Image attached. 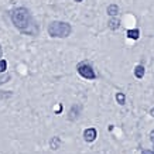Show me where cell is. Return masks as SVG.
<instances>
[{
  "instance_id": "1",
  "label": "cell",
  "mask_w": 154,
  "mask_h": 154,
  "mask_svg": "<svg viewBox=\"0 0 154 154\" xmlns=\"http://www.w3.org/2000/svg\"><path fill=\"white\" fill-rule=\"evenodd\" d=\"M11 21L16 26V28L20 30L24 34L35 35L38 31L33 16L30 14V11L26 7H17V9H14L11 11Z\"/></svg>"
},
{
  "instance_id": "2",
  "label": "cell",
  "mask_w": 154,
  "mask_h": 154,
  "mask_svg": "<svg viewBox=\"0 0 154 154\" xmlns=\"http://www.w3.org/2000/svg\"><path fill=\"white\" fill-rule=\"evenodd\" d=\"M72 31L68 23H62V21H52L48 27V33L51 37H68Z\"/></svg>"
},
{
  "instance_id": "3",
  "label": "cell",
  "mask_w": 154,
  "mask_h": 154,
  "mask_svg": "<svg viewBox=\"0 0 154 154\" xmlns=\"http://www.w3.org/2000/svg\"><path fill=\"white\" fill-rule=\"evenodd\" d=\"M78 72H79L81 76H84L85 79H95V78H96L95 71L92 69V66L88 65V64H81V65H78Z\"/></svg>"
},
{
  "instance_id": "4",
  "label": "cell",
  "mask_w": 154,
  "mask_h": 154,
  "mask_svg": "<svg viewBox=\"0 0 154 154\" xmlns=\"http://www.w3.org/2000/svg\"><path fill=\"white\" fill-rule=\"evenodd\" d=\"M96 136H98V133H96V129H94V127H89V129H86V130L84 131V139L86 141H94L95 139H96Z\"/></svg>"
},
{
  "instance_id": "5",
  "label": "cell",
  "mask_w": 154,
  "mask_h": 154,
  "mask_svg": "<svg viewBox=\"0 0 154 154\" xmlns=\"http://www.w3.org/2000/svg\"><path fill=\"white\" fill-rule=\"evenodd\" d=\"M119 13V7H117L116 5H110V6H107V14L109 16H112V17H115L116 14Z\"/></svg>"
},
{
  "instance_id": "6",
  "label": "cell",
  "mask_w": 154,
  "mask_h": 154,
  "mask_svg": "<svg viewBox=\"0 0 154 154\" xmlns=\"http://www.w3.org/2000/svg\"><path fill=\"white\" fill-rule=\"evenodd\" d=\"M134 75H136V78L141 79V78L144 76V66H141V65H137V66H136Z\"/></svg>"
},
{
  "instance_id": "7",
  "label": "cell",
  "mask_w": 154,
  "mask_h": 154,
  "mask_svg": "<svg viewBox=\"0 0 154 154\" xmlns=\"http://www.w3.org/2000/svg\"><path fill=\"white\" fill-rule=\"evenodd\" d=\"M139 35H140V31H139V30H129V31H127V37L131 38V40H137Z\"/></svg>"
},
{
  "instance_id": "8",
  "label": "cell",
  "mask_w": 154,
  "mask_h": 154,
  "mask_svg": "<svg viewBox=\"0 0 154 154\" xmlns=\"http://www.w3.org/2000/svg\"><path fill=\"white\" fill-rule=\"evenodd\" d=\"M109 27L112 28V30H116L117 27H119V20L116 19H112L110 21H109Z\"/></svg>"
},
{
  "instance_id": "9",
  "label": "cell",
  "mask_w": 154,
  "mask_h": 154,
  "mask_svg": "<svg viewBox=\"0 0 154 154\" xmlns=\"http://www.w3.org/2000/svg\"><path fill=\"white\" fill-rule=\"evenodd\" d=\"M116 100L119 102V105H125V95L122 94V92H119L116 95Z\"/></svg>"
},
{
  "instance_id": "10",
  "label": "cell",
  "mask_w": 154,
  "mask_h": 154,
  "mask_svg": "<svg viewBox=\"0 0 154 154\" xmlns=\"http://www.w3.org/2000/svg\"><path fill=\"white\" fill-rule=\"evenodd\" d=\"M6 69H7V62H6V60H0V74L5 72Z\"/></svg>"
},
{
  "instance_id": "11",
  "label": "cell",
  "mask_w": 154,
  "mask_h": 154,
  "mask_svg": "<svg viewBox=\"0 0 154 154\" xmlns=\"http://www.w3.org/2000/svg\"><path fill=\"white\" fill-rule=\"evenodd\" d=\"M58 144H60V139H58V137H54V140H52V143H51V149L57 150L58 149Z\"/></svg>"
},
{
  "instance_id": "12",
  "label": "cell",
  "mask_w": 154,
  "mask_h": 154,
  "mask_svg": "<svg viewBox=\"0 0 154 154\" xmlns=\"http://www.w3.org/2000/svg\"><path fill=\"white\" fill-rule=\"evenodd\" d=\"M10 79L9 75H6V76H0V84H3V82H7Z\"/></svg>"
},
{
  "instance_id": "13",
  "label": "cell",
  "mask_w": 154,
  "mask_h": 154,
  "mask_svg": "<svg viewBox=\"0 0 154 154\" xmlns=\"http://www.w3.org/2000/svg\"><path fill=\"white\" fill-rule=\"evenodd\" d=\"M141 154H154L153 151H150V150H143V151H141Z\"/></svg>"
},
{
  "instance_id": "14",
  "label": "cell",
  "mask_w": 154,
  "mask_h": 154,
  "mask_svg": "<svg viewBox=\"0 0 154 154\" xmlns=\"http://www.w3.org/2000/svg\"><path fill=\"white\" fill-rule=\"evenodd\" d=\"M150 136H151V141H153V143H154V130L151 131V134H150Z\"/></svg>"
},
{
  "instance_id": "15",
  "label": "cell",
  "mask_w": 154,
  "mask_h": 154,
  "mask_svg": "<svg viewBox=\"0 0 154 154\" xmlns=\"http://www.w3.org/2000/svg\"><path fill=\"white\" fill-rule=\"evenodd\" d=\"M151 115H153V116H154V110H151Z\"/></svg>"
},
{
  "instance_id": "16",
  "label": "cell",
  "mask_w": 154,
  "mask_h": 154,
  "mask_svg": "<svg viewBox=\"0 0 154 154\" xmlns=\"http://www.w3.org/2000/svg\"><path fill=\"white\" fill-rule=\"evenodd\" d=\"M75 2H82V0H75Z\"/></svg>"
}]
</instances>
